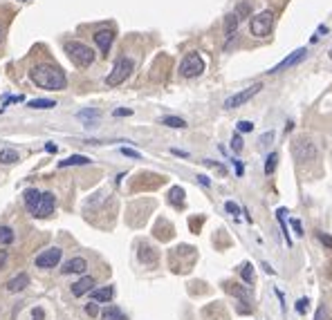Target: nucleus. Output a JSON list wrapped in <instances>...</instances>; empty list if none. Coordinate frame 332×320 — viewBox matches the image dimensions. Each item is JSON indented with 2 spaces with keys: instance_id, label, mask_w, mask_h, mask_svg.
Segmentation results:
<instances>
[{
  "instance_id": "58836bf2",
  "label": "nucleus",
  "mask_w": 332,
  "mask_h": 320,
  "mask_svg": "<svg viewBox=\"0 0 332 320\" xmlns=\"http://www.w3.org/2000/svg\"><path fill=\"white\" fill-rule=\"evenodd\" d=\"M132 114V110H128V107H119V110H115V116H128Z\"/></svg>"
},
{
  "instance_id": "7c9ffc66",
  "label": "nucleus",
  "mask_w": 332,
  "mask_h": 320,
  "mask_svg": "<svg viewBox=\"0 0 332 320\" xmlns=\"http://www.w3.org/2000/svg\"><path fill=\"white\" fill-rule=\"evenodd\" d=\"M231 148H234V152L243 150V139H240V135H234V139H231Z\"/></svg>"
},
{
  "instance_id": "6ab92c4d",
  "label": "nucleus",
  "mask_w": 332,
  "mask_h": 320,
  "mask_svg": "<svg viewBox=\"0 0 332 320\" xmlns=\"http://www.w3.org/2000/svg\"><path fill=\"white\" fill-rule=\"evenodd\" d=\"M18 161V152L14 150V148H2L0 150V164H5V166H11Z\"/></svg>"
},
{
  "instance_id": "37998d69",
  "label": "nucleus",
  "mask_w": 332,
  "mask_h": 320,
  "mask_svg": "<svg viewBox=\"0 0 332 320\" xmlns=\"http://www.w3.org/2000/svg\"><path fill=\"white\" fill-rule=\"evenodd\" d=\"M45 150H47V152H56V145H54V143H45Z\"/></svg>"
},
{
  "instance_id": "f704fd0d",
  "label": "nucleus",
  "mask_w": 332,
  "mask_h": 320,
  "mask_svg": "<svg viewBox=\"0 0 332 320\" xmlns=\"http://www.w3.org/2000/svg\"><path fill=\"white\" fill-rule=\"evenodd\" d=\"M85 314H88V316H97L99 314V307L94 305V302H90V305H85Z\"/></svg>"
},
{
  "instance_id": "9d476101",
  "label": "nucleus",
  "mask_w": 332,
  "mask_h": 320,
  "mask_svg": "<svg viewBox=\"0 0 332 320\" xmlns=\"http://www.w3.org/2000/svg\"><path fill=\"white\" fill-rule=\"evenodd\" d=\"M308 56V52H305V47H301V49H296V52H292L288 58H283L276 68H272L269 70V74H279V72H283V70H290V68H294L296 63H301L303 58Z\"/></svg>"
},
{
  "instance_id": "c9c22d12",
  "label": "nucleus",
  "mask_w": 332,
  "mask_h": 320,
  "mask_svg": "<svg viewBox=\"0 0 332 320\" xmlns=\"http://www.w3.org/2000/svg\"><path fill=\"white\" fill-rule=\"evenodd\" d=\"M296 309L301 311V314H305V309H308V298H301V300L296 302Z\"/></svg>"
},
{
  "instance_id": "2eb2a0df",
  "label": "nucleus",
  "mask_w": 332,
  "mask_h": 320,
  "mask_svg": "<svg viewBox=\"0 0 332 320\" xmlns=\"http://www.w3.org/2000/svg\"><path fill=\"white\" fill-rule=\"evenodd\" d=\"M92 286H94V278L83 276L81 280L72 284V293H74V296H83V293H90V291H92Z\"/></svg>"
},
{
  "instance_id": "7ed1b4c3",
  "label": "nucleus",
  "mask_w": 332,
  "mask_h": 320,
  "mask_svg": "<svg viewBox=\"0 0 332 320\" xmlns=\"http://www.w3.org/2000/svg\"><path fill=\"white\" fill-rule=\"evenodd\" d=\"M274 29V14L272 11H260V14L251 16V20H249V32H251V36H256V38H263V36H269Z\"/></svg>"
},
{
  "instance_id": "0eeeda50",
  "label": "nucleus",
  "mask_w": 332,
  "mask_h": 320,
  "mask_svg": "<svg viewBox=\"0 0 332 320\" xmlns=\"http://www.w3.org/2000/svg\"><path fill=\"white\" fill-rule=\"evenodd\" d=\"M263 90V85L260 83H254L251 87H247V90H243V92H238V94H234V97H229L225 101V107L227 110H236V107H240V106H245V103L249 101V99H254L256 94Z\"/></svg>"
},
{
  "instance_id": "2f4dec72",
  "label": "nucleus",
  "mask_w": 332,
  "mask_h": 320,
  "mask_svg": "<svg viewBox=\"0 0 332 320\" xmlns=\"http://www.w3.org/2000/svg\"><path fill=\"white\" fill-rule=\"evenodd\" d=\"M251 130H254L251 121H238V132H251Z\"/></svg>"
},
{
  "instance_id": "423d86ee",
  "label": "nucleus",
  "mask_w": 332,
  "mask_h": 320,
  "mask_svg": "<svg viewBox=\"0 0 332 320\" xmlns=\"http://www.w3.org/2000/svg\"><path fill=\"white\" fill-rule=\"evenodd\" d=\"M292 152H294V159L305 164V161H312L314 157H317V145H314L310 139L303 137V139H298L296 143L292 145Z\"/></svg>"
},
{
  "instance_id": "4be33fe9",
  "label": "nucleus",
  "mask_w": 332,
  "mask_h": 320,
  "mask_svg": "<svg viewBox=\"0 0 332 320\" xmlns=\"http://www.w3.org/2000/svg\"><path fill=\"white\" fill-rule=\"evenodd\" d=\"M168 199H171L175 206H182V204H184V190H182L180 186H173L171 193H168Z\"/></svg>"
},
{
  "instance_id": "ddd939ff",
  "label": "nucleus",
  "mask_w": 332,
  "mask_h": 320,
  "mask_svg": "<svg viewBox=\"0 0 332 320\" xmlns=\"http://www.w3.org/2000/svg\"><path fill=\"white\" fill-rule=\"evenodd\" d=\"M115 296V289L113 286H99V289H92L90 291V298L92 302H110Z\"/></svg>"
},
{
  "instance_id": "e433bc0d",
  "label": "nucleus",
  "mask_w": 332,
  "mask_h": 320,
  "mask_svg": "<svg viewBox=\"0 0 332 320\" xmlns=\"http://www.w3.org/2000/svg\"><path fill=\"white\" fill-rule=\"evenodd\" d=\"M272 139H274V132H265V135L260 137V145H269Z\"/></svg>"
},
{
  "instance_id": "1a4fd4ad",
  "label": "nucleus",
  "mask_w": 332,
  "mask_h": 320,
  "mask_svg": "<svg viewBox=\"0 0 332 320\" xmlns=\"http://www.w3.org/2000/svg\"><path fill=\"white\" fill-rule=\"evenodd\" d=\"M54 206H56V197H54V193H41V199L39 204H36L34 209V217H49V215L54 213Z\"/></svg>"
},
{
  "instance_id": "dca6fc26",
  "label": "nucleus",
  "mask_w": 332,
  "mask_h": 320,
  "mask_svg": "<svg viewBox=\"0 0 332 320\" xmlns=\"http://www.w3.org/2000/svg\"><path fill=\"white\" fill-rule=\"evenodd\" d=\"M23 199H25V206H27V211H30V213H34L36 204H39V199H41V190L27 188V190L23 193Z\"/></svg>"
},
{
  "instance_id": "f3484780",
  "label": "nucleus",
  "mask_w": 332,
  "mask_h": 320,
  "mask_svg": "<svg viewBox=\"0 0 332 320\" xmlns=\"http://www.w3.org/2000/svg\"><path fill=\"white\" fill-rule=\"evenodd\" d=\"M238 23H240V18L236 14L225 16V36H227V38H234L236 29H238Z\"/></svg>"
},
{
  "instance_id": "20e7f679",
  "label": "nucleus",
  "mask_w": 332,
  "mask_h": 320,
  "mask_svg": "<svg viewBox=\"0 0 332 320\" xmlns=\"http://www.w3.org/2000/svg\"><path fill=\"white\" fill-rule=\"evenodd\" d=\"M130 72H132V61H130V58H126V56L117 58L113 72L108 74V78H106V85H110V87L122 85V83L130 76Z\"/></svg>"
},
{
  "instance_id": "aec40b11",
  "label": "nucleus",
  "mask_w": 332,
  "mask_h": 320,
  "mask_svg": "<svg viewBox=\"0 0 332 320\" xmlns=\"http://www.w3.org/2000/svg\"><path fill=\"white\" fill-rule=\"evenodd\" d=\"M103 320H126V316L122 314V309H119V307H106V309H103Z\"/></svg>"
},
{
  "instance_id": "de8ad7c7",
  "label": "nucleus",
  "mask_w": 332,
  "mask_h": 320,
  "mask_svg": "<svg viewBox=\"0 0 332 320\" xmlns=\"http://www.w3.org/2000/svg\"><path fill=\"white\" fill-rule=\"evenodd\" d=\"M330 58H332V49H330Z\"/></svg>"
},
{
  "instance_id": "6e6552de",
  "label": "nucleus",
  "mask_w": 332,
  "mask_h": 320,
  "mask_svg": "<svg viewBox=\"0 0 332 320\" xmlns=\"http://www.w3.org/2000/svg\"><path fill=\"white\" fill-rule=\"evenodd\" d=\"M61 255H63V251H61L59 247L47 249V251H43L41 255H36V267H41V269H52V267H56V264L61 262Z\"/></svg>"
},
{
  "instance_id": "49530a36",
  "label": "nucleus",
  "mask_w": 332,
  "mask_h": 320,
  "mask_svg": "<svg viewBox=\"0 0 332 320\" xmlns=\"http://www.w3.org/2000/svg\"><path fill=\"white\" fill-rule=\"evenodd\" d=\"M0 38H2V27H0Z\"/></svg>"
},
{
  "instance_id": "c03bdc74",
  "label": "nucleus",
  "mask_w": 332,
  "mask_h": 320,
  "mask_svg": "<svg viewBox=\"0 0 332 320\" xmlns=\"http://www.w3.org/2000/svg\"><path fill=\"white\" fill-rule=\"evenodd\" d=\"M263 269H265V271H267V273H269V276H274V269H272V267H269L267 262H265V264H263Z\"/></svg>"
},
{
  "instance_id": "39448f33",
  "label": "nucleus",
  "mask_w": 332,
  "mask_h": 320,
  "mask_svg": "<svg viewBox=\"0 0 332 320\" xmlns=\"http://www.w3.org/2000/svg\"><path fill=\"white\" fill-rule=\"evenodd\" d=\"M205 72V61L198 52H191L184 56V61L180 63V74L186 78H193V76H200Z\"/></svg>"
},
{
  "instance_id": "4468645a",
  "label": "nucleus",
  "mask_w": 332,
  "mask_h": 320,
  "mask_svg": "<svg viewBox=\"0 0 332 320\" xmlns=\"http://www.w3.org/2000/svg\"><path fill=\"white\" fill-rule=\"evenodd\" d=\"M25 286H30V276H27V273H18L16 278H11V280L7 282V291H11V293H18Z\"/></svg>"
},
{
  "instance_id": "a211bd4d",
  "label": "nucleus",
  "mask_w": 332,
  "mask_h": 320,
  "mask_svg": "<svg viewBox=\"0 0 332 320\" xmlns=\"http://www.w3.org/2000/svg\"><path fill=\"white\" fill-rule=\"evenodd\" d=\"M85 164H90V157H85V155H72V157H68V159L59 161V168H68V166H85Z\"/></svg>"
},
{
  "instance_id": "f8f14e48",
  "label": "nucleus",
  "mask_w": 332,
  "mask_h": 320,
  "mask_svg": "<svg viewBox=\"0 0 332 320\" xmlns=\"http://www.w3.org/2000/svg\"><path fill=\"white\" fill-rule=\"evenodd\" d=\"M85 269H88V262L83 260V257H72V260H68L63 264L61 273H65V276H68V273H83Z\"/></svg>"
},
{
  "instance_id": "9b49d317",
  "label": "nucleus",
  "mask_w": 332,
  "mask_h": 320,
  "mask_svg": "<svg viewBox=\"0 0 332 320\" xmlns=\"http://www.w3.org/2000/svg\"><path fill=\"white\" fill-rule=\"evenodd\" d=\"M113 40H115L113 29H99L97 34H94V43L99 45L103 56H108V52H110V47H113Z\"/></svg>"
},
{
  "instance_id": "f03ea898",
  "label": "nucleus",
  "mask_w": 332,
  "mask_h": 320,
  "mask_svg": "<svg viewBox=\"0 0 332 320\" xmlns=\"http://www.w3.org/2000/svg\"><path fill=\"white\" fill-rule=\"evenodd\" d=\"M65 54H68L70 61H72L77 68H90V65L94 63V52L88 47V45L79 43V40L65 43Z\"/></svg>"
},
{
  "instance_id": "ea45409f",
  "label": "nucleus",
  "mask_w": 332,
  "mask_h": 320,
  "mask_svg": "<svg viewBox=\"0 0 332 320\" xmlns=\"http://www.w3.org/2000/svg\"><path fill=\"white\" fill-rule=\"evenodd\" d=\"M198 181H200L202 186H211V181H209V177H207V175H198Z\"/></svg>"
},
{
  "instance_id": "b1692460",
  "label": "nucleus",
  "mask_w": 332,
  "mask_h": 320,
  "mask_svg": "<svg viewBox=\"0 0 332 320\" xmlns=\"http://www.w3.org/2000/svg\"><path fill=\"white\" fill-rule=\"evenodd\" d=\"M162 123L168 126V128H186V121H184V119H180V116H164Z\"/></svg>"
},
{
  "instance_id": "bb28decb",
  "label": "nucleus",
  "mask_w": 332,
  "mask_h": 320,
  "mask_svg": "<svg viewBox=\"0 0 332 320\" xmlns=\"http://www.w3.org/2000/svg\"><path fill=\"white\" fill-rule=\"evenodd\" d=\"M276 161H279V152H272V155L267 157V164H265V173L274 175V170H276Z\"/></svg>"
},
{
  "instance_id": "cd10ccee",
  "label": "nucleus",
  "mask_w": 332,
  "mask_h": 320,
  "mask_svg": "<svg viewBox=\"0 0 332 320\" xmlns=\"http://www.w3.org/2000/svg\"><path fill=\"white\" fill-rule=\"evenodd\" d=\"M314 320H332V316L328 314L326 305H319L317 307V311H314Z\"/></svg>"
},
{
  "instance_id": "a18cd8bd",
  "label": "nucleus",
  "mask_w": 332,
  "mask_h": 320,
  "mask_svg": "<svg viewBox=\"0 0 332 320\" xmlns=\"http://www.w3.org/2000/svg\"><path fill=\"white\" fill-rule=\"evenodd\" d=\"M234 164H236V173L243 175V166H240V161H234Z\"/></svg>"
},
{
  "instance_id": "c756f323",
  "label": "nucleus",
  "mask_w": 332,
  "mask_h": 320,
  "mask_svg": "<svg viewBox=\"0 0 332 320\" xmlns=\"http://www.w3.org/2000/svg\"><path fill=\"white\" fill-rule=\"evenodd\" d=\"M249 11H251V7H249L247 2H240V5L236 7V16H238V18L240 16H249Z\"/></svg>"
},
{
  "instance_id": "79ce46f5",
  "label": "nucleus",
  "mask_w": 332,
  "mask_h": 320,
  "mask_svg": "<svg viewBox=\"0 0 332 320\" xmlns=\"http://www.w3.org/2000/svg\"><path fill=\"white\" fill-rule=\"evenodd\" d=\"M7 262V251H0V267Z\"/></svg>"
},
{
  "instance_id": "a19ab883",
  "label": "nucleus",
  "mask_w": 332,
  "mask_h": 320,
  "mask_svg": "<svg viewBox=\"0 0 332 320\" xmlns=\"http://www.w3.org/2000/svg\"><path fill=\"white\" fill-rule=\"evenodd\" d=\"M292 226H294V231H296V235H303V226H301V222H296V219H294Z\"/></svg>"
},
{
  "instance_id": "473e14b6",
  "label": "nucleus",
  "mask_w": 332,
  "mask_h": 320,
  "mask_svg": "<svg viewBox=\"0 0 332 320\" xmlns=\"http://www.w3.org/2000/svg\"><path fill=\"white\" fill-rule=\"evenodd\" d=\"M317 238L321 240V244H323V247L332 249V238H330V235H326V233H317Z\"/></svg>"
},
{
  "instance_id": "5701e85b",
  "label": "nucleus",
  "mask_w": 332,
  "mask_h": 320,
  "mask_svg": "<svg viewBox=\"0 0 332 320\" xmlns=\"http://www.w3.org/2000/svg\"><path fill=\"white\" fill-rule=\"evenodd\" d=\"M14 240H16V235L9 226H0V244H11Z\"/></svg>"
},
{
  "instance_id": "72a5a7b5",
  "label": "nucleus",
  "mask_w": 332,
  "mask_h": 320,
  "mask_svg": "<svg viewBox=\"0 0 332 320\" xmlns=\"http://www.w3.org/2000/svg\"><path fill=\"white\" fill-rule=\"evenodd\" d=\"M225 209H227V213H231V215H238V213H240V209L236 206L234 202H227V204H225Z\"/></svg>"
},
{
  "instance_id": "412c9836",
  "label": "nucleus",
  "mask_w": 332,
  "mask_h": 320,
  "mask_svg": "<svg viewBox=\"0 0 332 320\" xmlns=\"http://www.w3.org/2000/svg\"><path fill=\"white\" fill-rule=\"evenodd\" d=\"M30 107H36V110H49V107H56V101H52V99H34V101H30Z\"/></svg>"
},
{
  "instance_id": "4c0bfd02",
  "label": "nucleus",
  "mask_w": 332,
  "mask_h": 320,
  "mask_svg": "<svg viewBox=\"0 0 332 320\" xmlns=\"http://www.w3.org/2000/svg\"><path fill=\"white\" fill-rule=\"evenodd\" d=\"M122 152H124V155H126V157H135V159H139V157H142V155H139V152L130 150V148H122Z\"/></svg>"
},
{
  "instance_id": "a878e982",
  "label": "nucleus",
  "mask_w": 332,
  "mask_h": 320,
  "mask_svg": "<svg viewBox=\"0 0 332 320\" xmlns=\"http://www.w3.org/2000/svg\"><path fill=\"white\" fill-rule=\"evenodd\" d=\"M240 276H243V280L247 282V284H251V282H254V269H251V264H243V267H240Z\"/></svg>"
},
{
  "instance_id": "c85d7f7f",
  "label": "nucleus",
  "mask_w": 332,
  "mask_h": 320,
  "mask_svg": "<svg viewBox=\"0 0 332 320\" xmlns=\"http://www.w3.org/2000/svg\"><path fill=\"white\" fill-rule=\"evenodd\" d=\"M97 116H99L97 110H81L79 112V119H83V121H94Z\"/></svg>"
},
{
  "instance_id": "f257e3e1",
  "label": "nucleus",
  "mask_w": 332,
  "mask_h": 320,
  "mask_svg": "<svg viewBox=\"0 0 332 320\" xmlns=\"http://www.w3.org/2000/svg\"><path fill=\"white\" fill-rule=\"evenodd\" d=\"M30 78L43 90H63L68 85L65 74L59 68H54V65H36L30 72Z\"/></svg>"
},
{
  "instance_id": "393cba45",
  "label": "nucleus",
  "mask_w": 332,
  "mask_h": 320,
  "mask_svg": "<svg viewBox=\"0 0 332 320\" xmlns=\"http://www.w3.org/2000/svg\"><path fill=\"white\" fill-rule=\"evenodd\" d=\"M276 217H279V222H281V228H283L285 242H288V244H292V238H290V233H288V224H285V209L276 211Z\"/></svg>"
}]
</instances>
